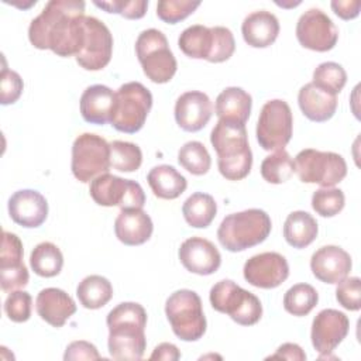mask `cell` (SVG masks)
<instances>
[{"label": "cell", "instance_id": "9a60e30c", "mask_svg": "<svg viewBox=\"0 0 361 361\" xmlns=\"http://www.w3.org/2000/svg\"><path fill=\"white\" fill-rule=\"evenodd\" d=\"M243 274L250 285L261 289H274L289 276V265L282 254L267 251L247 259Z\"/></svg>", "mask_w": 361, "mask_h": 361}, {"label": "cell", "instance_id": "ee69618b", "mask_svg": "<svg viewBox=\"0 0 361 361\" xmlns=\"http://www.w3.org/2000/svg\"><path fill=\"white\" fill-rule=\"evenodd\" d=\"M93 4L99 8H103L107 13L120 14L128 20H138L145 16L148 8L147 0H110V1H97L94 0Z\"/></svg>", "mask_w": 361, "mask_h": 361}, {"label": "cell", "instance_id": "d590c367", "mask_svg": "<svg viewBox=\"0 0 361 361\" xmlns=\"http://www.w3.org/2000/svg\"><path fill=\"white\" fill-rule=\"evenodd\" d=\"M141 148L128 141L116 140L110 142V165L120 172H134L141 166Z\"/></svg>", "mask_w": 361, "mask_h": 361}, {"label": "cell", "instance_id": "83f0119b", "mask_svg": "<svg viewBox=\"0 0 361 361\" xmlns=\"http://www.w3.org/2000/svg\"><path fill=\"white\" fill-rule=\"evenodd\" d=\"M319 233L316 219L303 210H296L288 214L283 223V237L293 248H305L310 245Z\"/></svg>", "mask_w": 361, "mask_h": 361}, {"label": "cell", "instance_id": "c3c4849f", "mask_svg": "<svg viewBox=\"0 0 361 361\" xmlns=\"http://www.w3.org/2000/svg\"><path fill=\"white\" fill-rule=\"evenodd\" d=\"M336 16L343 20H353L360 14L361 1L360 0H333L330 3Z\"/></svg>", "mask_w": 361, "mask_h": 361}, {"label": "cell", "instance_id": "d4e9b609", "mask_svg": "<svg viewBox=\"0 0 361 361\" xmlns=\"http://www.w3.org/2000/svg\"><path fill=\"white\" fill-rule=\"evenodd\" d=\"M298 103L310 121L323 123L330 120L337 110V96L331 94L314 83H306L298 93Z\"/></svg>", "mask_w": 361, "mask_h": 361}, {"label": "cell", "instance_id": "6da1fadb", "mask_svg": "<svg viewBox=\"0 0 361 361\" xmlns=\"http://www.w3.org/2000/svg\"><path fill=\"white\" fill-rule=\"evenodd\" d=\"M85 1L51 0L28 27V39L38 49L58 56H76L85 41Z\"/></svg>", "mask_w": 361, "mask_h": 361}, {"label": "cell", "instance_id": "ac0fdd59", "mask_svg": "<svg viewBox=\"0 0 361 361\" xmlns=\"http://www.w3.org/2000/svg\"><path fill=\"white\" fill-rule=\"evenodd\" d=\"M213 114V104L210 97L199 90H189L182 93L175 103L176 124L189 133L202 130Z\"/></svg>", "mask_w": 361, "mask_h": 361}, {"label": "cell", "instance_id": "d6986e66", "mask_svg": "<svg viewBox=\"0 0 361 361\" xmlns=\"http://www.w3.org/2000/svg\"><path fill=\"white\" fill-rule=\"evenodd\" d=\"M8 214L11 220L25 228L39 227L48 216L47 199L34 189H21L8 199Z\"/></svg>", "mask_w": 361, "mask_h": 361}, {"label": "cell", "instance_id": "f6af8a7d", "mask_svg": "<svg viewBox=\"0 0 361 361\" xmlns=\"http://www.w3.org/2000/svg\"><path fill=\"white\" fill-rule=\"evenodd\" d=\"M24 89V82L21 76L11 69L3 68L0 75V103L3 106L16 103Z\"/></svg>", "mask_w": 361, "mask_h": 361}, {"label": "cell", "instance_id": "3957f363", "mask_svg": "<svg viewBox=\"0 0 361 361\" xmlns=\"http://www.w3.org/2000/svg\"><path fill=\"white\" fill-rule=\"evenodd\" d=\"M210 142L217 154V166L228 180L244 179L252 166V152L245 126L219 120L210 133Z\"/></svg>", "mask_w": 361, "mask_h": 361}, {"label": "cell", "instance_id": "5bb4252c", "mask_svg": "<svg viewBox=\"0 0 361 361\" xmlns=\"http://www.w3.org/2000/svg\"><path fill=\"white\" fill-rule=\"evenodd\" d=\"M296 38L307 49L327 52L336 47L338 30L323 10L309 8L296 23Z\"/></svg>", "mask_w": 361, "mask_h": 361}, {"label": "cell", "instance_id": "4dcf8cb0", "mask_svg": "<svg viewBox=\"0 0 361 361\" xmlns=\"http://www.w3.org/2000/svg\"><path fill=\"white\" fill-rule=\"evenodd\" d=\"M76 296L83 307L92 310L100 309L113 298V286L110 281L102 275H89L79 282Z\"/></svg>", "mask_w": 361, "mask_h": 361}, {"label": "cell", "instance_id": "f1b7e54d", "mask_svg": "<svg viewBox=\"0 0 361 361\" xmlns=\"http://www.w3.org/2000/svg\"><path fill=\"white\" fill-rule=\"evenodd\" d=\"M179 49L193 59H209L213 49L212 27L195 24L185 28L178 38Z\"/></svg>", "mask_w": 361, "mask_h": 361}, {"label": "cell", "instance_id": "7a4b0ae2", "mask_svg": "<svg viewBox=\"0 0 361 361\" xmlns=\"http://www.w3.org/2000/svg\"><path fill=\"white\" fill-rule=\"evenodd\" d=\"M106 323L110 355L120 361L141 360L147 348L145 309L135 302L118 303L109 312Z\"/></svg>", "mask_w": 361, "mask_h": 361}, {"label": "cell", "instance_id": "7dc6e473", "mask_svg": "<svg viewBox=\"0 0 361 361\" xmlns=\"http://www.w3.org/2000/svg\"><path fill=\"white\" fill-rule=\"evenodd\" d=\"M100 354L96 348L94 344L85 341V340H78L72 341L63 354L65 361H78V360H100Z\"/></svg>", "mask_w": 361, "mask_h": 361}, {"label": "cell", "instance_id": "9c48e42d", "mask_svg": "<svg viewBox=\"0 0 361 361\" xmlns=\"http://www.w3.org/2000/svg\"><path fill=\"white\" fill-rule=\"evenodd\" d=\"M295 172L303 183L333 188L345 178L347 164L337 152L305 148L295 157Z\"/></svg>", "mask_w": 361, "mask_h": 361}, {"label": "cell", "instance_id": "30bf717a", "mask_svg": "<svg viewBox=\"0 0 361 361\" xmlns=\"http://www.w3.org/2000/svg\"><path fill=\"white\" fill-rule=\"evenodd\" d=\"M110 165V144L97 134L83 133L72 144L71 169L73 176L82 183L107 173Z\"/></svg>", "mask_w": 361, "mask_h": 361}, {"label": "cell", "instance_id": "8d00e7d4", "mask_svg": "<svg viewBox=\"0 0 361 361\" xmlns=\"http://www.w3.org/2000/svg\"><path fill=\"white\" fill-rule=\"evenodd\" d=\"M347 82V73L344 68L337 62H323L313 71V80L317 87L336 94L343 90Z\"/></svg>", "mask_w": 361, "mask_h": 361}, {"label": "cell", "instance_id": "e0dca14e", "mask_svg": "<svg viewBox=\"0 0 361 361\" xmlns=\"http://www.w3.org/2000/svg\"><path fill=\"white\" fill-rule=\"evenodd\" d=\"M178 255L185 269L196 275H212L221 264V255L217 247L203 237L185 240L179 247Z\"/></svg>", "mask_w": 361, "mask_h": 361}, {"label": "cell", "instance_id": "f907efd6", "mask_svg": "<svg viewBox=\"0 0 361 361\" xmlns=\"http://www.w3.org/2000/svg\"><path fill=\"white\" fill-rule=\"evenodd\" d=\"M151 360H165V361H175L180 358V353L178 347L172 343H161L158 344L152 354L149 355Z\"/></svg>", "mask_w": 361, "mask_h": 361}, {"label": "cell", "instance_id": "74e56055", "mask_svg": "<svg viewBox=\"0 0 361 361\" xmlns=\"http://www.w3.org/2000/svg\"><path fill=\"white\" fill-rule=\"evenodd\" d=\"M345 204V196L337 188H320L312 195V207L322 217L338 214Z\"/></svg>", "mask_w": 361, "mask_h": 361}, {"label": "cell", "instance_id": "7bdbcfd3", "mask_svg": "<svg viewBox=\"0 0 361 361\" xmlns=\"http://www.w3.org/2000/svg\"><path fill=\"white\" fill-rule=\"evenodd\" d=\"M337 302L347 310L357 312L361 309V281L358 276H345L336 288Z\"/></svg>", "mask_w": 361, "mask_h": 361}, {"label": "cell", "instance_id": "603a6c76", "mask_svg": "<svg viewBox=\"0 0 361 361\" xmlns=\"http://www.w3.org/2000/svg\"><path fill=\"white\" fill-rule=\"evenodd\" d=\"M154 224L142 209H126L114 221V233L126 245H141L151 238Z\"/></svg>", "mask_w": 361, "mask_h": 361}, {"label": "cell", "instance_id": "7c38bea8", "mask_svg": "<svg viewBox=\"0 0 361 361\" xmlns=\"http://www.w3.org/2000/svg\"><path fill=\"white\" fill-rule=\"evenodd\" d=\"M89 193L99 206L104 207L118 206L121 210H126L142 209L145 204V193L138 182L109 172L90 182Z\"/></svg>", "mask_w": 361, "mask_h": 361}, {"label": "cell", "instance_id": "681fc988", "mask_svg": "<svg viewBox=\"0 0 361 361\" xmlns=\"http://www.w3.org/2000/svg\"><path fill=\"white\" fill-rule=\"evenodd\" d=\"M269 358H272V360L282 358V360L303 361V360H306V354H305V351L302 350L300 345H298L295 343H285L281 347H278L275 354L269 355Z\"/></svg>", "mask_w": 361, "mask_h": 361}, {"label": "cell", "instance_id": "277c9868", "mask_svg": "<svg viewBox=\"0 0 361 361\" xmlns=\"http://www.w3.org/2000/svg\"><path fill=\"white\" fill-rule=\"evenodd\" d=\"M272 228L271 217L261 209H247L226 216L219 228L220 244L231 252H240L267 240Z\"/></svg>", "mask_w": 361, "mask_h": 361}, {"label": "cell", "instance_id": "52a82bcc", "mask_svg": "<svg viewBox=\"0 0 361 361\" xmlns=\"http://www.w3.org/2000/svg\"><path fill=\"white\" fill-rule=\"evenodd\" d=\"M209 299L214 310L228 314L241 326H252L262 316L261 300L231 279H221L214 283L210 289Z\"/></svg>", "mask_w": 361, "mask_h": 361}, {"label": "cell", "instance_id": "7402d4cb", "mask_svg": "<svg viewBox=\"0 0 361 361\" xmlns=\"http://www.w3.org/2000/svg\"><path fill=\"white\" fill-rule=\"evenodd\" d=\"M116 92L106 85H92L86 87L80 96V114L86 123L106 124L110 123L114 109Z\"/></svg>", "mask_w": 361, "mask_h": 361}, {"label": "cell", "instance_id": "836d02e7", "mask_svg": "<svg viewBox=\"0 0 361 361\" xmlns=\"http://www.w3.org/2000/svg\"><path fill=\"white\" fill-rule=\"evenodd\" d=\"M295 173V161L285 149H278L264 158L261 164V176L274 185L283 183Z\"/></svg>", "mask_w": 361, "mask_h": 361}, {"label": "cell", "instance_id": "5b68a950", "mask_svg": "<svg viewBox=\"0 0 361 361\" xmlns=\"http://www.w3.org/2000/svg\"><path fill=\"white\" fill-rule=\"evenodd\" d=\"M165 314L175 336L183 341H197L206 333V317L200 296L190 289H179L165 302Z\"/></svg>", "mask_w": 361, "mask_h": 361}, {"label": "cell", "instance_id": "f546056e", "mask_svg": "<svg viewBox=\"0 0 361 361\" xmlns=\"http://www.w3.org/2000/svg\"><path fill=\"white\" fill-rule=\"evenodd\" d=\"M182 213L190 227L206 228L216 217L217 203L212 195L195 192L183 202Z\"/></svg>", "mask_w": 361, "mask_h": 361}, {"label": "cell", "instance_id": "ba28073f", "mask_svg": "<svg viewBox=\"0 0 361 361\" xmlns=\"http://www.w3.org/2000/svg\"><path fill=\"white\" fill-rule=\"evenodd\" d=\"M151 107L152 94L142 83H124L116 92L110 124L117 131L134 134L144 127Z\"/></svg>", "mask_w": 361, "mask_h": 361}, {"label": "cell", "instance_id": "4fadbf2b", "mask_svg": "<svg viewBox=\"0 0 361 361\" xmlns=\"http://www.w3.org/2000/svg\"><path fill=\"white\" fill-rule=\"evenodd\" d=\"M83 24L85 41L75 59L86 71H100L111 59L113 35L107 25L96 17L86 16Z\"/></svg>", "mask_w": 361, "mask_h": 361}, {"label": "cell", "instance_id": "2e32d148", "mask_svg": "<svg viewBox=\"0 0 361 361\" xmlns=\"http://www.w3.org/2000/svg\"><path fill=\"white\" fill-rule=\"evenodd\" d=\"M348 330L350 320L345 313L336 309H323L312 322V344L320 355L329 354L345 338Z\"/></svg>", "mask_w": 361, "mask_h": 361}, {"label": "cell", "instance_id": "4316f807", "mask_svg": "<svg viewBox=\"0 0 361 361\" xmlns=\"http://www.w3.org/2000/svg\"><path fill=\"white\" fill-rule=\"evenodd\" d=\"M152 193L159 199L172 200L179 197L188 186L186 178L172 165H157L147 175Z\"/></svg>", "mask_w": 361, "mask_h": 361}, {"label": "cell", "instance_id": "44dd1931", "mask_svg": "<svg viewBox=\"0 0 361 361\" xmlns=\"http://www.w3.org/2000/svg\"><path fill=\"white\" fill-rule=\"evenodd\" d=\"M35 309L44 322L58 329L75 314L76 303L63 289L45 288L37 295Z\"/></svg>", "mask_w": 361, "mask_h": 361}, {"label": "cell", "instance_id": "cb8c5ba5", "mask_svg": "<svg viewBox=\"0 0 361 361\" xmlns=\"http://www.w3.org/2000/svg\"><path fill=\"white\" fill-rule=\"evenodd\" d=\"M241 34L250 47L267 48L278 38L279 21L271 11L258 10L244 18L241 24Z\"/></svg>", "mask_w": 361, "mask_h": 361}, {"label": "cell", "instance_id": "e575fe53", "mask_svg": "<svg viewBox=\"0 0 361 361\" xmlns=\"http://www.w3.org/2000/svg\"><path fill=\"white\" fill-rule=\"evenodd\" d=\"M178 162L192 175L200 176L209 172L212 158L200 141H188L178 151Z\"/></svg>", "mask_w": 361, "mask_h": 361}, {"label": "cell", "instance_id": "484cf974", "mask_svg": "<svg viewBox=\"0 0 361 361\" xmlns=\"http://www.w3.org/2000/svg\"><path fill=\"white\" fill-rule=\"evenodd\" d=\"M251 94L241 87L230 86L219 93L214 111L221 121L245 126L251 113Z\"/></svg>", "mask_w": 361, "mask_h": 361}, {"label": "cell", "instance_id": "ab89813d", "mask_svg": "<svg viewBox=\"0 0 361 361\" xmlns=\"http://www.w3.org/2000/svg\"><path fill=\"white\" fill-rule=\"evenodd\" d=\"M23 243L14 233L3 231L1 235V252H0V271L20 268L23 262Z\"/></svg>", "mask_w": 361, "mask_h": 361}, {"label": "cell", "instance_id": "1f68e13d", "mask_svg": "<svg viewBox=\"0 0 361 361\" xmlns=\"http://www.w3.org/2000/svg\"><path fill=\"white\" fill-rule=\"evenodd\" d=\"M30 265L38 276L52 278L61 272L63 267V255L54 243L42 241L32 248Z\"/></svg>", "mask_w": 361, "mask_h": 361}, {"label": "cell", "instance_id": "d6a6232c", "mask_svg": "<svg viewBox=\"0 0 361 361\" xmlns=\"http://www.w3.org/2000/svg\"><path fill=\"white\" fill-rule=\"evenodd\" d=\"M319 293L309 283H296L290 286L283 296V307L293 316H306L317 305Z\"/></svg>", "mask_w": 361, "mask_h": 361}, {"label": "cell", "instance_id": "8fae6325", "mask_svg": "<svg viewBox=\"0 0 361 361\" xmlns=\"http://www.w3.org/2000/svg\"><path fill=\"white\" fill-rule=\"evenodd\" d=\"M293 117L289 104L281 99L268 100L259 113L255 135L267 151L283 149L292 138Z\"/></svg>", "mask_w": 361, "mask_h": 361}, {"label": "cell", "instance_id": "ffe728a7", "mask_svg": "<svg viewBox=\"0 0 361 361\" xmlns=\"http://www.w3.org/2000/svg\"><path fill=\"white\" fill-rule=\"evenodd\" d=\"M353 268L350 254L337 245H324L313 252L310 269L313 275L324 283H338Z\"/></svg>", "mask_w": 361, "mask_h": 361}, {"label": "cell", "instance_id": "b9f144b4", "mask_svg": "<svg viewBox=\"0 0 361 361\" xmlns=\"http://www.w3.org/2000/svg\"><path fill=\"white\" fill-rule=\"evenodd\" d=\"M213 31V49L209 56V62L220 63L231 58L235 49V41L233 32L227 27L216 25L212 27Z\"/></svg>", "mask_w": 361, "mask_h": 361}, {"label": "cell", "instance_id": "8992f818", "mask_svg": "<svg viewBox=\"0 0 361 361\" xmlns=\"http://www.w3.org/2000/svg\"><path fill=\"white\" fill-rule=\"evenodd\" d=\"M135 54L144 75L154 83H166L176 73V59L165 34L157 28L140 32L135 41Z\"/></svg>", "mask_w": 361, "mask_h": 361}, {"label": "cell", "instance_id": "60d3db41", "mask_svg": "<svg viewBox=\"0 0 361 361\" xmlns=\"http://www.w3.org/2000/svg\"><path fill=\"white\" fill-rule=\"evenodd\" d=\"M32 309V298L25 290H13L4 300V312L14 323H24L30 319Z\"/></svg>", "mask_w": 361, "mask_h": 361}, {"label": "cell", "instance_id": "f35d334b", "mask_svg": "<svg viewBox=\"0 0 361 361\" xmlns=\"http://www.w3.org/2000/svg\"><path fill=\"white\" fill-rule=\"evenodd\" d=\"M199 6L200 1L192 0H161L157 4V16L164 23L176 24L189 17Z\"/></svg>", "mask_w": 361, "mask_h": 361}, {"label": "cell", "instance_id": "bcb514c9", "mask_svg": "<svg viewBox=\"0 0 361 361\" xmlns=\"http://www.w3.org/2000/svg\"><path fill=\"white\" fill-rule=\"evenodd\" d=\"M28 279L30 275L25 265L20 268L0 271V283L4 292H13L20 288H24L28 283Z\"/></svg>", "mask_w": 361, "mask_h": 361}]
</instances>
